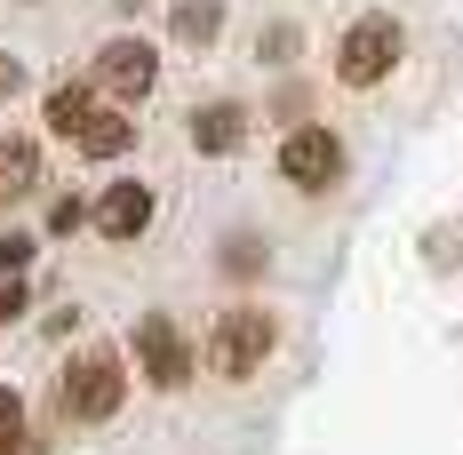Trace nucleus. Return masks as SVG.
I'll list each match as a JSON object with an SVG mask.
<instances>
[{"label": "nucleus", "mask_w": 463, "mask_h": 455, "mask_svg": "<svg viewBox=\"0 0 463 455\" xmlns=\"http://www.w3.org/2000/svg\"><path fill=\"white\" fill-rule=\"evenodd\" d=\"M279 344V319L264 304H224L216 327H208V375H224V384H248L256 367L272 360Z\"/></svg>", "instance_id": "nucleus-1"}, {"label": "nucleus", "mask_w": 463, "mask_h": 455, "mask_svg": "<svg viewBox=\"0 0 463 455\" xmlns=\"http://www.w3.org/2000/svg\"><path fill=\"white\" fill-rule=\"evenodd\" d=\"M400 56H408L400 16L368 8V16H352V33L335 41V81H344V89H383V81L400 72Z\"/></svg>", "instance_id": "nucleus-2"}, {"label": "nucleus", "mask_w": 463, "mask_h": 455, "mask_svg": "<svg viewBox=\"0 0 463 455\" xmlns=\"http://www.w3.org/2000/svg\"><path fill=\"white\" fill-rule=\"evenodd\" d=\"M120 400H128V360L120 352H80L56 375V415H72V423H112Z\"/></svg>", "instance_id": "nucleus-3"}, {"label": "nucleus", "mask_w": 463, "mask_h": 455, "mask_svg": "<svg viewBox=\"0 0 463 455\" xmlns=\"http://www.w3.org/2000/svg\"><path fill=\"white\" fill-rule=\"evenodd\" d=\"M152 81H160V48L152 41H137V33H120V41H104L96 48V96L104 104H144L152 96Z\"/></svg>", "instance_id": "nucleus-4"}, {"label": "nucleus", "mask_w": 463, "mask_h": 455, "mask_svg": "<svg viewBox=\"0 0 463 455\" xmlns=\"http://www.w3.org/2000/svg\"><path fill=\"white\" fill-rule=\"evenodd\" d=\"M137 367H144V384H152V392L192 384V344H184V327H176L168 312H144V319H137Z\"/></svg>", "instance_id": "nucleus-5"}, {"label": "nucleus", "mask_w": 463, "mask_h": 455, "mask_svg": "<svg viewBox=\"0 0 463 455\" xmlns=\"http://www.w3.org/2000/svg\"><path fill=\"white\" fill-rule=\"evenodd\" d=\"M279 176L296 184V192H327V184L344 176V137H335V128H288Z\"/></svg>", "instance_id": "nucleus-6"}, {"label": "nucleus", "mask_w": 463, "mask_h": 455, "mask_svg": "<svg viewBox=\"0 0 463 455\" xmlns=\"http://www.w3.org/2000/svg\"><path fill=\"white\" fill-rule=\"evenodd\" d=\"M89 224L104 232L112 248H128V240H144V224H152V184H137V176L104 184V192H96V208H89Z\"/></svg>", "instance_id": "nucleus-7"}, {"label": "nucleus", "mask_w": 463, "mask_h": 455, "mask_svg": "<svg viewBox=\"0 0 463 455\" xmlns=\"http://www.w3.org/2000/svg\"><path fill=\"white\" fill-rule=\"evenodd\" d=\"M96 104H104V96H96V81H56V89H48V104H41V120H48V137H80V128H89V112Z\"/></svg>", "instance_id": "nucleus-8"}, {"label": "nucleus", "mask_w": 463, "mask_h": 455, "mask_svg": "<svg viewBox=\"0 0 463 455\" xmlns=\"http://www.w3.org/2000/svg\"><path fill=\"white\" fill-rule=\"evenodd\" d=\"M128 144H137V120H128L120 104H96V112H89V128L72 137V152H80V160H120Z\"/></svg>", "instance_id": "nucleus-9"}, {"label": "nucleus", "mask_w": 463, "mask_h": 455, "mask_svg": "<svg viewBox=\"0 0 463 455\" xmlns=\"http://www.w3.org/2000/svg\"><path fill=\"white\" fill-rule=\"evenodd\" d=\"M184 128H192V144H200V152H240V137H248V112H240V104H200Z\"/></svg>", "instance_id": "nucleus-10"}, {"label": "nucleus", "mask_w": 463, "mask_h": 455, "mask_svg": "<svg viewBox=\"0 0 463 455\" xmlns=\"http://www.w3.org/2000/svg\"><path fill=\"white\" fill-rule=\"evenodd\" d=\"M41 184V144L33 137H0V200H24Z\"/></svg>", "instance_id": "nucleus-11"}, {"label": "nucleus", "mask_w": 463, "mask_h": 455, "mask_svg": "<svg viewBox=\"0 0 463 455\" xmlns=\"http://www.w3.org/2000/svg\"><path fill=\"white\" fill-rule=\"evenodd\" d=\"M216 24H224V0H176V16H168V33H176L184 48H208Z\"/></svg>", "instance_id": "nucleus-12"}, {"label": "nucleus", "mask_w": 463, "mask_h": 455, "mask_svg": "<svg viewBox=\"0 0 463 455\" xmlns=\"http://www.w3.org/2000/svg\"><path fill=\"white\" fill-rule=\"evenodd\" d=\"M0 455H33V423H24V400L0 384Z\"/></svg>", "instance_id": "nucleus-13"}, {"label": "nucleus", "mask_w": 463, "mask_h": 455, "mask_svg": "<svg viewBox=\"0 0 463 455\" xmlns=\"http://www.w3.org/2000/svg\"><path fill=\"white\" fill-rule=\"evenodd\" d=\"M33 264V232H0V280H24Z\"/></svg>", "instance_id": "nucleus-14"}, {"label": "nucleus", "mask_w": 463, "mask_h": 455, "mask_svg": "<svg viewBox=\"0 0 463 455\" xmlns=\"http://www.w3.org/2000/svg\"><path fill=\"white\" fill-rule=\"evenodd\" d=\"M80 216H89V208H80V192H64V200L48 208V232H72V224H80Z\"/></svg>", "instance_id": "nucleus-15"}, {"label": "nucleus", "mask_w": 463, "mask_h": 455, "mask_svg": "<svg viewBox=\"0 0 463 455\" xmlns=\"http://www.w3.org/2000/svg\"><path fill=\"white\" fill-rule=\"evenodd\" d=\"M16 312H24V280H0V327H8Z\"/></svg>", "instance_id": "nucleus-16"}, {"label": "nucleus", "mask_w": 463, "mask_h": 455, "mask_svg": "<svg viewBox=\"0 0 463 455\" xmlns=\"http://www.w3.org/2000/svg\"><path fill=\"white\" fill-rule=\"evenodd\" d=\"M8 89H16V64H8V56H0V96H8Z\"/></svg>", "instance_id": "nucleus-17"}]
</instances>
